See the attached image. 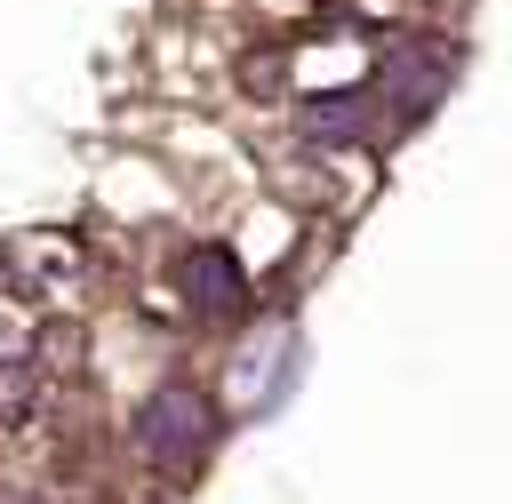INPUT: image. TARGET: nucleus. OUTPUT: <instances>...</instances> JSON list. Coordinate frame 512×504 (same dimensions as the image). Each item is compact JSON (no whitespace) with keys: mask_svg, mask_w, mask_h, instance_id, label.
<instances>
[{"mask_svg":"<svg viewBox=\"0 0 512 504\" xmlns=\"http://www.w3.org/2000/svg\"><path fill=\"white\" fill-rule=\"evenodd\" d=\"M208 400L192 392V384H160L144 408H136V448L152 456V464H168V472H184L200 448H208Z\"/></svg>","mask_w":512,"mask_h":504,"instance_id":"obj_1","label":"nucleus"},{"mask_svg":"<svg viewBox=\"0 0 512 504\" xmlns=\"http://www.w3.org/2000/svg\"><path fill=\"white\" fill-rule=\"evenodd\" d=\"M80 272V248L64 240V232H16L8 248H0V280L16 288V296H48V288H64Z\"/></svg>","mask_w":512,"mask_h":504,"instance_id":"obj_2","label":"nucleus"},{"mask_svg":"<svg viewBox=\"0 0 512 504\" xmlns=\"http://www.w3.org/2000/svg\"><path fill=\"white\" fill-rule=\"evenodd\" d=\"M184 288H192V304H200L208 320H232V312L248 304V280H240V256H232V248H192V256H184Z\"/></svg>","mask_w":512,"mask_h":504,"instance_id":"obj_3","label":"nucleus"},{"mask_svg":"<svg viewBox=\"0 0 512 504\" xmlns=\"http://www.w3.org/2000/svg\"><path fill=\"white\" fill-rule=\"evenodd\" d=\"M384 88H392L408 112H424V104L448 88V48H432V40H400V48L384 56Z\"/></svg>","mask_w":512,"mask_h":504,"instance_id":"obj_4","label":"nucleus"},{"mask_svg":"<svg viewBox=\"0 0 512 504\" xmlns=\"http://www.w3.org/2000/svg\"><path fill=\"white\" fill-rule=\"evenodd\" d=\"M304 128L328 136V144H352V136H368V96H352V88L312 96V104H304Z\"/></svg>","mask_w":512,"mask_h":504,"instance_id":"obj_5","label":"nucleus"},{"mask_svg":"<svg viewBox=\"0 0 512 504\" xmlns=\"http://www.w3.org/2000/svg\"><path fill=\"white\" fill-rule=\"evenodd\" d=\"M24 400H32V376L8 368V376H0V416H24Z\"/></svg>","mask_w":512,"mask_h":504,"instance_id":"obj_6","label":"nucleus"}]
</instances>
